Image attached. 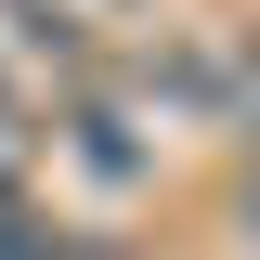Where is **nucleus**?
<instances>
[{"label":"nucleus","instance_id":"obj_1","mask_svg":"<svg viewBox=\"0 0 260 260\" xmlns=\"http://www.w3.org/2000/svg\"><path fill=\"white\" fill-rule=\"evenodd\" d=\"M117 104H78V117H65V156H78V169H91V182H143V169H156V156H143V143H117Z\"/></svg>","mask_w":260,"mask_h":260},{"label":"nucleus","instance_id":"obj_3","mask_svg":"<svg viewBox=\"0 0 260 260\" xmlns=\"http://www.w3.org/2000/svg\"><path fill=\"white\" fill-rule=\"evenodd\" d=\"M0 260H65V221H39V208H0Z\"/></svg>","mask_w":260,"mask_h":260},{"label":"nucleus","instance_id":"obj_2","mask_svg":"<svg viewBox=\"0 0 260 260\" xmlns=\"http://www.w3.org/2000/svg\"><path fill=\"white\" fill-rule=\"evenodd\" d=\"M26 169H39V130H26V104L0 91V208H13V195H26Z\"/></svg>","mask_w":260,"mask_h":260},{"label":"nucleus","instance_id":"obj_4","mask_svg":"<svg viewBox=\"0 0 260 260\" xmlns=\"http://www.w3.org/2000/svg\"><path fill=\"white\" fill-rule=\"evenodd\" d=\"M65 260H143L130 234H65Z\"/></svg>","mask_w":260,"mask_h":260}]
</instances>
